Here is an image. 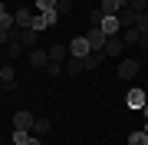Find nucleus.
I'll use <instances>...</instances> for the list:
<instances>
[{"mask_svg": "<svg viewBox=\"0 0 148 145\" xmlns=\"http://www.w3.org/2000/svg\"><path fill=\"white\" fill-rule=\"evenodd\" d=\"M89 53H92V46H89V40H86V33L76 36V40H69V56L82 59V56H89Z\"/></svg>", "mask_w": 148, "mask_h": 145, "instance_id": "f257e3e1", "label": "nucleus"}, {"mask_svg": "<svg viewBox=\"0 0 148 145\" xmlns=\"http://www.w3.org/2000/svg\"><path fill=\"white\" fill-rule=\"evenodd\" d=\"M99 27H102V33H106V36H115V33L122 30V23H119V13H106Z\"/></svg>", "mask_w": 148, "mask_h": 145, "instance_id": "f03ea898", "label": "nucleus"}, {"mask_svg": "<svg viewBox=\"0 0 148 145\" xmlns=\"http://www.w3.org/2000/svg\"><path fill=\"white\" fill-rule=\"evenodd\" d=\"M33 122H36L33 112H16L13 115V129H20V132H33Z\"/></svg>", "mask_w": 148, "mask_h": 145, "instance_id": "7ed1b4c3", "label": "nucleus"}, {"mask_svg": "<svg viewBox=\"0 0 148 145\" xmlns=\"http://www.w3.org/2000/svg\"><path fill=\"white\" fill-rule=\"evenodd\" d=\"M102 59H106V53H102V49H92L89 56H82V73H86V69H99Z\"/></svg>", "mask_w": 148, "mask_h": 145, "instance_id": "20e7f679", "label": "nucleus"}, {"mask_svg": "<svg viewBox=\"0 0 148 145\" xmlns=\"http://www.w3.org/2000/svg\"><path fill=\"white\" fill-rule=\"evenodd\" d=\"M86 40H89V46H92V49H102V46H106V40H109V36L102 33V27H92L89 33H86Z\"/></svg>", "mask_w": 148, "mask_h": 145, "instance_id": "39448f33", "label": "nucleus"}, {"mask_svg": "<svg viewBox=\"0 0 148 145\" xmlns=\"http://www.w3.org/2000/svg\"><path fill=\"white\" fill-rule=\"evenodd\" d=\"M122 46H125V40H122L119 33H115V36H109V40H106L102 53H106V56H119V53H122Z\"/></svg>", "mask_w": 148, "mask_h": 145, "instance_id": "423d86ee", "label": "nucleus"}, {"mask_svg": "<svg viewBox=\"0 0 148 145\" xmlns=\"http://www.w3.org/2000/svg\"><path fill=\"white\" fill-rule=\"evenodd\" d=\"M125 102H128V109H145L148 96H145L142 89H132V92H128V96H125Z\"/></svg>", "mask_w": 148, "mask_h": 145, "instance_id": "0eeeda50", "label": "nucleus"}, {"mask_svg": "<svg viewBox=\"0 0 148 145\" xmlns=\"http://www.w3.org/2000/svg\"><path fill=\"white\" fill-rule=\"evenodd\" d=\"M135 73H138V59H122V66H119L122 79H135Z\"/></svg>", "mask_w": 148, "mask_h": 145, "instance_id": "6e6552de", "label": "nucleus"}, {"mask_svg": "<svg viewBox=\"0 0 148 145\" xmlns=\"http://www.w3.org/2000/svg\"><path fill=\"white\" fill-rule=\"evenodd\" d=\"M135 20H138V13H135V10H128V7H122V10H119V23H122V30H132V27H135Z\"/></svg>", "mask_w": 148, "mask_h": 145, "instance_id": "1a4fd4ad", "label": "nucleus"}, {"mask_svg": "<svg viewBox=\"0 0 148 145\" xmlns=\"http://www.w3.org/2000/svg\"><path fill=\"white\" fill-rule=\"evenodd\" d=\"M0 86H3V89H16V73H13V66H3V69H0Z\"/></svg>", "mask_w": 148, "mask_h": 145, "instance_id": "9d476101", "label": "nucleus"}, {"mask_svg": "<svg viewBox=\"0 0 148 145\" xmlns=\"http://www.w3.org/2000/svg\"><path fill=\"white\" fill-rule=\"evenodd\" d=\"M46 63H49V49H33V53H30V66H36V69H40V66H43V69H46Z\"/></svg>", "mask_w": 148, "mask_h": 145, "instance_id": "9b49d317", "label": "nucleus"}, {"mask_svg": "<svg viewBox=\"0 0 148 145\" xmlns=\"http://www.w3.org/2000/svg\"><path fill=\"white\" fill-rule=\"evenodd\" d=\"M13 20H16V27H20V30H30V23H33V13L27 10V7H20V10L13 13Z\"/></svg>", "mask_w": 148, "mask_h": 145, "instance_id": "f8f14e48", "label": "nucleus"}, {"mask_svg": "<svg viewBox=\"0 0 148 145\" xmlns=\"http://www.w3.org/2000/svg\"><path fill=\"white\" fill-rule=\"evenodd\" d=\"M66 53H69V46H66V43H53V46H49V59H53V63H63Z\"/></svg>", "mask_w": 148, "mask_h": 145, "instance_id": "ddd939ff", "label": "nucleus"}, {"mask_svg": "<svg viewBox=\"0 0 148 145\" xmlns=\"http://www.w3.org/2000/svg\"><path fill=\"white\" fill-rule=\"evenodd\" d=\"M125 7V0H99V10L102 13H119Z\"/></svg>", "mask_w": 148, "mask_h": 145, "instance_id": "4468645a", "label": "nucleus"}, {"mask_svg": "<svg viewBox=\"0 0 148 145\" xmlns=\"http://www.w3.org/2000/svg\"><path fill=\"white\" fill-rule=\"evenodd\" d=\"M36 40H40L36 30H20V43L23 46H36Z\"/></svg>", "mask_w": 148, "mask_h": 145, "instance_id": "2eb2a0df", "label": "nucleus"}, {"mask_svg": "<svg viewBox=\"0 0 148 145\" xmlns=\"http://www.w3.org/2000/svg\"><path fill=\"white\" fill-rule=\"evenodd\" d=\"M46 132H49V119H36V122H33V132H30V135H36V139H43Z\"/></svg>", "mask_w": 148, "mask_h": 145, "instance_id": "dca6fc26", "label": "nucleus"}, {"mask_svg": "<svg viewBox=\"0 0 148 145\" xmlns=\"http://www.w3.org/2000/svg\"><path fill=\"white\" fill-rule=\"evenodd\" d=\"M63 73H82V59L69 56V59H66V66H63Z\"/></svg>", "mask_w": 148, "mask_h": 145, "instance_id": "f3484780", "label": "nucleus"}, {"mask_svg": "<svg viewBox=\"0 0 148 145\" xmlns=\"http://www.w3.org/2000/svg\"><path fill=\"white\" fill-rule=\"evenodd\" d=\"M122 40H125V46H135V43H142V33L132 27V30H125V36H122Z\"/></svg>", "mask_w": 148, "mask_h": 145, "instance_id": "a211bd4d", "label": "nucleus"}, {"mask_svg": "<svg viewBox=\"0 0 148 145\" xmlns=\"http://www.w3.org/2000/svg\"><path fill=\"white\" fill-rule=\"evenodd\" d=\"M128 145H148V132L142 129V132H132L128 135Z\"/></svg>", "mask_w": 148, "mask_h": 145, "instance_id": "6ab92c4d", "label": "nucleus"}, {"mask_svg": "<svg viewBox=\"0 0 148 145\" xmlns=\"http://www.w3.org/2000/svg\"><path fill=\"white\" fill-rule=\"evenodd\" d=\"M125 7L135 10V13H145V10H148V0H125Z\"/></svg>", "mask_w": 148, "mask_h": 145, "instance_id": "aec40b11", "label": "nucleus"}, {"mask_svg": "<svg viewBox=\"0 0 148 145\" xmlns=\"http://www.w3.org/2000/svg\"><path fill=\"white\" fill-rule=\"evenodd\" d=\"M13 27H16L13 13H7V10H3V13H0V30H13Z\"/></svg>", "mask_w": 148, "mask_h": 145, "instance_id": "412c9836", "label": "nucleus"}, {"mask_svg": "<svg viewBox=\"0 0 148 145\" xmlns=\"http://www.w3.org/2000/svg\"><path fill=\"white\" fill-rule=\"evenodd\" d=\"M135 30L142 33V36H148V13H138V20H135Z\"/></svg>", "mask_w": 148, "mask_h": 145, "instance_id": "4be33fe9", "label": "nucleus"}, {"mask_svg": "<svg viewBox=\"0 0 148 145\" xmlns=\"http://www.w3.org/2000/svg\"><path fill=\"white\" fill-rule=\"evenodd\" d=\"M36 10H40V13H49V10H56V0H36Z\"/></svg>", "mask_w": 148, "mask_h": 145, "instance_id": "5701e85b", "label": "nucleus"}, {"mask_svg": "<svg viewBox=\"0 0 148 145\" xmlns=\"http://www.w3.org/2000/svg\"><path fill=\"white\" fill-rule=\"evenodd\" d=\"M69 10H73V0H56V13L59 16H66Z\"/></svg>", "mask_w": 148, "mask_h": 145, "instance_id": "b1692460", "label": "nucleus"}, {"mask_svg": "<svg viewBox=\"0 0 148 145\" xmlns=\"http://www.w3.org/2000/svg\"><path fill=\"white\" fill-rule=\"evenodd\" d=\"M30 139V132H20V129H13V145H27Z\"/></svg>", "mask_w": 148, "mask_h": 145, "instance_id": "393cba45", "label": "nucleus"}, {"mask_svg": "<svg viewBox=\"0 0 148 145\" xmlns=\"http://www.w3.org/2000/svg\"><path fill=\"white\" fill-rule=\"evenodd\" d=\"M46 73L49 76H59V73H63V63H53V59H49V63H46Z\"/></svg>", "mask_w": 148, "mask_h": 145, "instance_id": "a878e982", "label": "nucleus"}, {"mask_svg": "<svg viewBox=\"0 0 148 145\" xmlns=\"http://www.w3.org/2000/svg\"><path fill=\"white\" fill-rule=\"evenodd\" d=\"M0 43H10V30H0Z\"/></svg>", "mask_w": 148, "mask_h": 145, "instance_id": "bb28decb", "label": "nucleus"}, {"mask_svg": "<svg viewBox=\"0 0 148 145\" xmlns=\"http://www.w3.org/2000/svg\"><path fill=\"white\" fill-rule=\"evenodd\" d=\"M27 145H43V139H36V135H30V139H27Z\"/></svg>", "mask_w": 148, "mask_h": 145, "instance_id": "cd10ccee", "label": "nucleus"}, {"mask_svg": "<svg viewBox=\"0 0 148 145\" xmlns=\"http://www.w3.org/2000/svg\"><path fill=\"white\" fill-rule=\"evenodd\" d=\"M145 119H148V102H145Z\"/></svg>", "mask_w": 148, "mask_h": 145, "instance_id": "c85d7f7f", "label": "nucleus"}, {"mask_svg": "<svg viewBox=\"0 0 148 145\" xmlns=\"http://www.w3.org/2000/svg\"><path fill=\"white\" fill-rule=\"evenodd\" d=\"M145 132H148V119H145Z\"/></svg>", "mask_w": 148, "mask_h": 145, "instance_id": "c756f323", "label": "nucleus"}]
</instances>
